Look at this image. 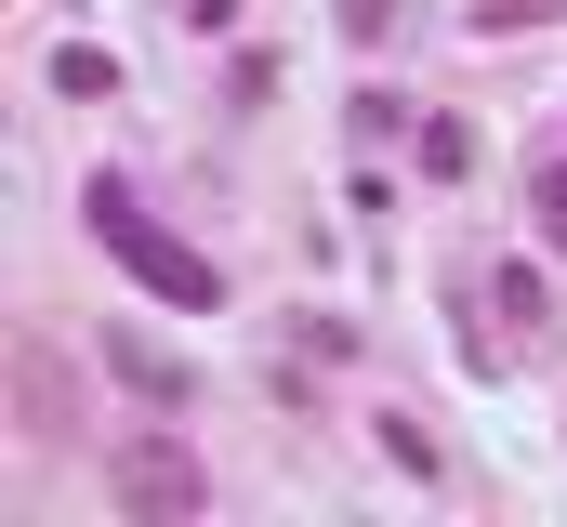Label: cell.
<instances>
[{
	"mask_svg": "<svg viewBox=\"0 0 567 527\" xmlns=\"http://www.w3.org/2000/svg\"><path fill=\"white\" fill-rule=\"evenodd\" d=\"M80 211H93V238L133 264L158 303H185V317H212V303H225V264H212V251H185V238H158V225L133 211V185H120V172H93V198H80Z\"/></svg>",
	"mask_w": 567,
	"mask_h": 527,
	"instance_id": "1",
	"label": "cell"
},
{
	"mask_svg": "<svg viewBox=\"0 0 567 527\" xmlns=\"http://www.w3.org/2000/svg\"><path fill=\"white\" fill-rule=\"evenodd\" d=\"M106 502L133 527H198L212 515V475H198L185 435H120V448H106Z\"/></svg>",
	"mask_w": 567,
	"mask_h": 527,
	"instance_id": "2",
	"label": "cell"
},
{
	"mask_svg": "<svg viewBox=\"0 0 567 527\" xmlns=\"http://www.w3.org/2000/svg\"><path fill=\"white\" fill-rule=\"evenodd\" d=\"M13 435H80V383H66V343L53 330H13Z\"/></svg>",
	"mask_w": 567,
	"mask_h": 527,
	"instance_id": "3",
	"label": "cell"
},
{
	"mask_svg": "<svg viewBox=\"0 0 567 527\" xmlns=\"http://www.w3.org/2000/svg\"><path fill=\"white\" fill-rule=\"evenodd\" d=\"M106 370H120V383H133L145 409H185V395H198V370H185V356H172L158 330H133V317L106 330Z\"/></svg>",
	"mask_w": 567,
	"mask_h": 527,
	"instance_id": "4",
	"label": "cell"
},
{
	"mask_svg": "<svg viewBox=\"0 0 567 527\" xmlns=\"http://www.w3.org/2000/svg\"><path fill=\"white\" fill-rule=\"evenodd\" d=\"M488 317L528 343V330H542V277H528V264H502V277H488Z\"/></svg>",
	"mask_w": 567,
	"mask_h": 527,
	"instance_id": "5",
	"label": "cell"
},
{
	"mask_svg": "<svg viewBox=\"0 0 567 527\" xmlns=\"http://www.w3.org/2000/svg\"><path fill=\"white\" fill-rule=\"evenodd\" d=\"M53 93H80V106H93V93H120V66H106L93 40H66V53H53Z\"/></svg>",
	"mask_w": 567,
	"mask_h": 527,
	"instance_id": "6",
	"label": "cell"
},
{
	"mask_svg": "<svg viewBox=\"0 0 567 527\" xmlns=\"http://www.w3.org/2000/svg\"><path fill=\"white\" fill-rule=\"evenodd\" d=\"M370 435H383V462H396V475H435V435H423V422H410V409H383Z\"/></svg>",
	"mask_w": 567,
	"mask_h": 527,
	"instance_id": "7",
	"label": "cell"
},
{
	"mask_svg": "<svg viewBox=\"0 0 567 527\" xmlns=\"http://www.w3.org/2000/svg\"><path fill=\"white\" fill-rule=\"evenodd\" d=\"M528 198H542V251L567 264V158H542V172H528Z\"/></svg>",
	"mask_w": 567,
	"mask_h": 527,
	"instance_id": "8",
	"label": "cell"
},
{
	"mask_svg": "<svg viewBox=\"0 0 567 527\" xmlns=\"http://www.w3.org/2000/svg\"><path fill=\"white\" fill-rule=\"evenodd\" d=\"M423 172H475V132H462V120H423Z\"/></svg>",
	"mask_w": 567,
	"mask_h": 527,
	"instance_id": "9",
	"label": "cell"
},
{
	"mask_svg": "<svg viewBox=\"0 0 567 527\" xmlns=\"http://www.w3.org/2000/svg\"><path fill=\"white\" fill-rule=\"evenodd\" d=\"M330 27H343V40H357V53H370V40H383V27H396V0H330Z\"/></svg>",
	"mask_w": 567,
	"mask_h": 527,
	"instance_id": "10",
	"label": "cell"
}]
</instances>
